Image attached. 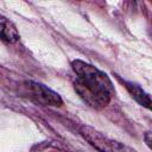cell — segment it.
Segmentation results:
<instances>
[{"instance_id": "2", "label": "cell", "mask_w": 152, "mask_h": 152, "mask_svg": "<svg viewBox=\"0 0 152 152\" xmlns=\"http://www.w3.org/2000/svg\"><path fill=\"white\" fill-rule=\"evenodd\" d=\"M80 133L93 147H95L100 152H138L137 150L127 145H124L116 140L103 135L101 132L96 131L90 126H81Z\"/></svg>"}, {"instance_id": "5", "label": "cell", "mask_w": 152, "mask_h": 152, "mask_svg": "<svg viewBox=\"0 0 152 152\" xmlns=\"http://www.w3.org/2000/svg\"><path fill=\"white\" fill-rule=\"evenodd\" d=\"M124 84H125V87L127 88V90L129 91V94L132 95V97H133L137 102H139L141 106H144V107L147 108V109L151 107V99H150V95H148L141 87H139V86L135 84V83L127 82V81H125Z\"/></svg>"}, {"instance_id": "1", "label": "cell", "mask_w": 152, "mask_h": 152, "mask_svg": "<svg viewBox=\"0 0 152 152\" xmlns=\"http://www.w3.org/2000/svg\"><path fill=\"white\" fill-rule=\"evenodd\" d=\"M71 66L77 75L74 88L80 97L94 108L106 107L115 91L109 77L94 65L80 59L72 61Z\"/></svg>"}, {"instance_id": "4", "label": "cell", "mask_w": 152, "mask_h": 152, "mask_svg": "<svg viewBox=\"0 0 152 152\" xmlns=\"http://www.w3.org/2000/svg\"><path fill=\"white\" fill-rule=\"evenodd\" d=\"M19 38L20 36L15 25L10 19L0 14V39L7 43H15L19 40Z\"/></svg>"}, {"instance_id": "3", "label": "cell", "mask_w": 152, "mask_h": 152, "mask_svg": "<svg viewBox=\"0 0 152 152\" xmlns=\"http://www.w3.org/2000/svg\"><path fill=\"white\" fill-rule=\"evenodd\" d=\"M26 94H28V97L33 101L42 103L44 106H61L63 103L62 97L53 90L49 89L44 84L37 83V82H26L25 83Z\"/></svg>"}]
</instances>
